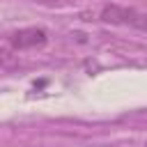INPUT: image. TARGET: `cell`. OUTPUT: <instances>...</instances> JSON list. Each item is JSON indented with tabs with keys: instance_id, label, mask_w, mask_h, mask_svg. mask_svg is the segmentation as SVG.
<instances>
[{
	"instance_id": "3957f363",
	"label": "cell",
	"mask_w": 147,
	"mask_h": 147,
	"mask_svg": "<svg viewBox=\"0 0 147 147\" xmlns=\"http://www.w3.org/2000/svg\"><path fill=\"white\" fill-rule=\"evenodd\" d=\"M39 2H48V5H67L71 0H39Z\"/></svg>"
},
{
	"instance_id": "277c9868",
	"label": "cell",
	"mask_w": 147,
	"mask_h": 147,
	"mask_svg": "<svg viewBox=\"0 0 147 147\" xmlns=\"http://www.w3.org/2000/svg\"><path fill=\"white\" fill-rule=\"evenodd\" d=\"M145 147H147V145H145Z\"/></svg>"
},
{
	"instance_id": "7a4b0ae2",
	"label": "cell",
	"mask_w": 147,
	"mask_h": 147,
	"mask_svg": "<svg viewBox=\"0 0 147 147\" xmlns=\"http://www.w3.org/2000/svg\"><path fill=\"white\" fill-rule=\"evenodd\" d=\"M9 44L14 51H34V48H44L48 44V32L44 28H23L16 30L9 37Z\"/></svg>"
},
{
	"instance_id": "6da1fadb",
	"label": "cell",
	"mask_w": 147,
	"mask_h": 147,
	"mask_svg": "<svg viewBox=\"0 0 147 147\" xmlns=\"http://www.w3.org/2000/svg\"><path fill=\"white\" fill-rule=\"evenodd\" d=\"M99 18L103 23L110 25H126L133 30H142L147 32V14L133 9V7H122V5H106L99 14Z\"/></svg>"
}]
</instances>
